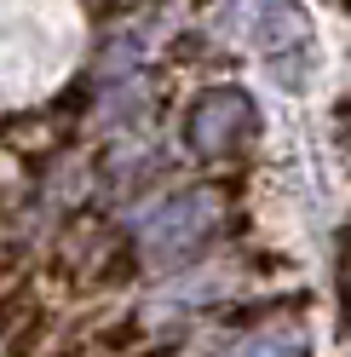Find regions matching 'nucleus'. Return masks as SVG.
<instances>
[{"label":"nucleus","mask_w":351,"mask_h":357,"mask_svg":"<svg viewBox=\"0 0 351 357\" xmlns=\"http://www.w3.org/2000/svg\"><path fill=\"white\" fill-rule=\"evenodd\" d=\"M311 351V340H305V328L299 323H276V328H254L242 334L225 357H305Z\"/></svg>","instance_id":"nucleus-4"},{"label":"nucleus","mask_w":351,"mask_h":357,"mask_svg":"<svg viewBox=\"0 0 351 357\" xmlns=\"http://www.w3.org/2000/svg\"><path fill=\"white\" fill-rule=\"evenodd\" d=\"M52 340V311L29 277L0 288V357H40Z\"/></svg>","instance_id":"nucleus-3"},{"label":"nucleus","mask_w":351,"mask_h":357,"mask_svg":"<svg viewBox=\"0 0 351 357\" xmlns=\"http://www.w3.org/2000/svg\"><path fill=\"white\" fill-rule=\"evenodd\" d=\"M340 305H345V328H351V282H345V294H340Z\"/></svg>","instance_id":"nucleus-10"},{"label":"nucleus","mask_w":351,"mask_h":357,"mask_svg":"<svg viewBox=\"0 0 351 357\" xmlns=\"http://www.w3.org/2000/svg\"><path fill=\"white\" fill-rule=\"evenodd\" d=\"M40 357H81V340H58V346H47Z\"/></svg>","instance_id":"nucleus-9"},{"label":"nucleus","mask_w":351,"mask_h":357,"mask_svg":"<svg viewBox=\"0 0 351 357\" xmlns=\"http://www.w3.org/2000/svg\"><path fill=\"white\" fill-rule=\"evenodd\" d=\"M259 132V109L242 86H208L185 109V150L190 155H231Z\"/></svg>","instance_id":"nucleus-2"},{"label":"nucleus","mask_w":351,"mask_h":357,"mask_svg":"<svg viewBox=\"0 0 351 357\" xmlns=\"http://www.w3.org/2000/svg\"><path fill=\"white\" fill-rule=\"evenodd\" d=\"M271 75H276V86H288V93H299L305 86V75H311V47H305V35L299 40H282V47H271Z\"/></svg>","instance_id":"nucleus-5"},{"label":"nucleus","mask_w":351,"mask_h":357,"mask_svg":"<svg viewBox=\"0 0 351 357\" xmlns=\"http://www.w3.org/2000/svg\"><path fill=\"white\" fill-rule=\"evenodd\" d=\"M213 231H219V196L213 190H173L139 219V259L156 265V271L190 265L213 242Z\"/></svg>","instance_id":"nucleus-1"},{"label":"nucleus","mask_w":351,"mask_h":357,"mask_svg":"<svg viewBox=\"0 0 351 357\" xmlns=\"http://www.w3.org/2000/svg\"><path fill=\"white\" fill-rule=\"evenodd\" d=\"M12 277H24V242H17V236H0V288H6Z\"/></svg>","instance_id":"nucleus-8"},{"label":"nucleus","mask_w":351,"mask_h":357,"mask_svg":"<svg viewBox=\"0 0 351 357\" xmlns=\"http://www.w3.org/2000/svg\"><path fill=\"white\" fill-rule=\"evenodd\" d=\"M139 340H144V323L139 317H121V323H104L98 328V346L104 351H133Z\"/></svg>","instance_id":"nucleus-7"},{"label":"nucleus","mask_w":351,"mask_h":357,"mask_svg":"<svg viewBox=\"0 0 351 357\" xmlns=\"http://www.w3.org/2000/svg\"><path fill=\"white\" fill-rule=\"evenodd\" d=\"M139 52H144V35H133V29H127V35H116V40H109V47H104L98 81H121V75H127V70H133V63H139Z\"/></svg>","instance_id":"nucleus-6"}]
</instances>
